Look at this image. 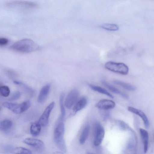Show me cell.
Wrapping results in <instances>:
<instances>
[{
    "instance_id": "1",
    "label": "cell",
    "mask_w": 154,
    "mask_h": 154,
    "mask_svg": "<svg viewBox=\"0 0 154 154\" xmlns=\"http://www.w3.org/2000/svg\"><path fill=\"white\" fill-rule=\"evenodd\" d=\"M64 120L59 119L55 125L54 132V140L57 146L63 153L66 151V147L64 139Z\"/></svg>"
},
{
    "instance_id": "2",
    "label": "cell",
    "mask_w": 154,
    "mask_h": 154,
    "mask_svg": "<svg viewBox=\"0 0 154 154\" xmlns=\"http://www.w3.org/2000/svg\"><path fill=\"white\" fill-rule=\"evenodd\" d=\"M13 49L22 53H29L39 49V46L32 40L27 38L20 40L11 47Z\"/></svg>"
},
{
    "instance_id": "3",
    "label": "cell",
    "mask_w": 154,
    "mask_h": 154,
    "mask_svg": "<svg viewBox=\"0 0 154 154\" xmlns=\"http://www.w3.org/2000/svg\"><path fill=\"white\" fill-rule=\"evenodd\" d=\"M2 105L4 107L13 113L19 114L25 112L29 108L31 105V102L28 100L20 104L5 102Z\"/></svg>"
},
{
    "instance_id": "4",
    "label": "cell",
    "mask_w": 154,
    "mask_h": 154,
    "mask_svg": "<svg viewBox=\"0 0 154 154\" xmlns=\"http://www.w3.org/2000/svg\"><path fill=\"white\" fill-rule=\"evenodd\" d=\"M105 67L109 70L123 75H127L129 71L128 66L122 63L108 61L105 63Z\"/></svg>"
},
{
    "instance_id": "5",
    "label": "cell",
    "mask_w": 154,
    "mask_h": 154,
    "mask_svg": "<svg viewBox=\"0 0 154 154\" xmlns=\"http://www.w3.org/2000/svg\"><path fill=\"white\" fill-rule=\"evenodd\" d=\"M105 135V130L103 127L100 123H97L94 129V144L95 146L100 144L103 140Z\"/></svg>"
},
{
    "instance_id": "6",
    "label": "cell",
    "mask_w": 154,
    "mask_h": 154,
    "mask_svg": "<svg viewBox=\"0 0 154 154\" xmlns=\"http://www.w3.org/2000/svg\"><path fill=\"white\" fill-rule=\"evenodd\" d=\"M54 102L51 103L46 108L39 119L38 122L41 126L45 127L48 125L50 115L54 106Z\"/></svg>"
},
{
    "instance_id": "7",
    "label": "cell",
    "mask_w": 154,
    "mask_h": 154,
    "mask_svg": "<svg viewBox=\"0 0 154 154\" xmlns=\"http://www.w3.org/2000/svg\"><path fill=\"white\" fill-rule=\"evenodd\" d=\"M23 142L34 148L38 152H42L45 149V145L42 140L35 138H26L23 140Z\"/></svg>"
},
{
    "instance_id": "8",
    "label": "cell",
    "mask_w": 154,
    "mask_h": 154,
    "mask_svg": "<svg viewBox=\"0 0 154 154\" xmlns=\"http://www.w3.org/2000/svg\"><path fill=\"white\" fill-rule=\"evenodd\" d=\"M79 95L78 91L76 89L72 90L67 95L65 101V105L68 109H70L75 103Z\"/></svg>"
},
{
    "instance_id": "9",
    "label": "cell",
    "mask_w": 154,
    "mask_h": 154,
    "mask_svg": "<svg viewBox=\"0 0 154 154\" xmlns=\"http://www.w3.org/2000/svg\"><path fill=\"white\" fill-rule=\"evenodd\" d=\"M116 103L112 100L108 99H102L99 101L95 106L98 109L107 110L113 108L115 106Z\"/></svg>"
},
{
    "instance_id": "10",
    "label": "cell",
    "mask_w": 154,
    "mask_h": 154,
    "mask_svg": "<svg viewBox=\"0 0 154 154\" xmlns=\"http://www.w3.org/2000/svg\"><path fill=\"white\" fill-rule=\"evenodd\" d=\"M128 110L130 112L140 116L143 121L145 127L146 128H149V122L147 117L143 112L140 109L131 106L128 107Z\"/></svg>"
},
{
    "instance_id": "11",
    "label": "cell",
    "mask_w": 154,
    "mask_h": 154,
    "mask_svg": "<svg viewBox=\"0 0 154 154\" xmlns=\"http://www.w3.org/2000/svg\"><path fill=\"white\" fill-rule=\"evenodd\" d=\"M51 85L47 84L41 89L38 98V101L40 103H42L46 99L49 92Z\"/></svg>"
},
{
    "instance_id": "12",
    "label": "cell",
    "mask_w": 154,
    "mask_h": 154,
    "mask_svg": "<svg viewBox=\"0 0 154 154\" xmlns=\"http://www.w3.org/2000/svg\"><path fill=\"white\" fill-rule=\"evenodd\" d=\"M140 131L143 144L144 151L145 153H146L147 152L148 149V133L146 130L143 128H140Z\"/></svg>"
},
{
    "instance_id": "13",
    "label": "cell",
    "mask_w": 154,
    "mask_h": 154,
    "mask_svg": "<svg viewBox=\"0 0 154 154\" xmlns=\"http://www.w3.org/2000/svg\"><path fill=\"white\" fill-rule=\"evenodd\" d=\"M101 82L103 85L112 92L117 94H119L124 97L126 98L128 97V96L126 94L122 92L118 89L110 85L105 81L102 80L101 81Z\"/></svg>"
},
{
    "instance_id": "14",
    "label": "cell",
    "mask_w": 154,
    "mask_h": 154,
    "mask_svg": "<svg viewBox=\"0 0 154 154\" xmlns=\"http://www.w3.org/2000/svg\"><path fill=\"white\" fill-rule=\"evenodd\" d=\"M113 82L114 84L128 91H134L136 89V87L134 86L121 81L116 80L113 81Z\"/></svg>"
},
{
    "instance_id": "15",
    "label": "cell",
    "mask_w": 154,
    "mask_h": 154,
    "mask_svg": "<svg viewBox=\"0 0 154 154\" xmlns=\"http://www.w3.org/2000/svg\"><path fill=\"white\" fill-rule=\"evenodd\" d=\"M41 129V125L38 122L32 124L30 127V132L33 136H36L40 134Z\"/></svg>"
},
{
    "instance_id": "16",
    "label": "cell",
    "mask_w": 154,
    "mask_h": 154,
    "mask_svg": "<svg viewBox=\"0 0 154 154\" xmlns=\"http://www.w3.org/2000/svg\"><path fill=\"white\" fill-rule=\"evenodd\" d=\"M87 103V100L85 98H82L79 100L75 104L73 109V111L76 113L81 110L86 106Z\"/></svg>"
},
{
    "instance_id": "17",
    "label": "cell",
    "mask_w": 154,
    "mask_h": 154,
    "mask_svg": "<svg viewBox=\"0 0 154 154\" xmlns=\"http://www.w3.org/2000/svg\"><path fill=\"white\" fill-rule=\"evenodd\" d=\"M90 128L89 125H87L83 130L79 139V142L80 144H83L85 143L88 136Z\"/></svg>"
},
{
    "instance_id": "18",
    "label": "cell",
    "mask_w": 154,
    "mask_h": 154,
    "mask_svg": "<svg viewBox=\"0 0 154 154\" xmlns=\"http://www.w3.org/2000/svg\"><path fill=\"white\" fill-rule=\"evenodd\" d=\"M8 5L9 6L13 5H20L22 7L23 6H25L26 7H32L35 6V5L34 3L24 1H16L12 2H10L8 4Z\"/></svg>"
},
{
    "instance_id": "19",
    "label": "cell",
    "mask_w": 154,
    "mask_h": 154,
    "mask_svg": "<svg viewBox=\"0 0 154 154\" xmlns=\"http://www.w3.org/2000/svg\"><path fill=\"white\" fill-rule=\"evenodd\" d=\"M90 88L93 90L106 95L110 98H113L114 97L110 93L104 88L97 86L89 85Z\"/></svg>"
},
{
    "instance_id": "20",
    "label": "cell",
    "mask_w": 154,
    "mask_h": 154,
    "mask_svg": "<svg viewBox=\"0 0 154 154\" xmlns=\"http://www.w3.org/2000/svg\"><path fill=\"white\" fill-rule=\"evenodd\" d=\"M12 122L10 120L5 119L0 122V130L5 131L10 128L12 126Z\"/></svg>"
},
{
    "instance_id": "21",
    "label": "cell",
    "mask_w": 154,
    "mask_h": 154,
    "mask_svg": "<svg viewBox=\"0 0 154 154\" xmlns=\"http://www.w3.org/2000/svg\"><path fill=\"white\" fill-rule=\"evenodd\" d=\"M102 28L110 31H116L119 29L118 25L115 24L105 23L101 25Z\"/></svg>"
},
{
    "instance_id": "22",
    "label": "cell",
    "mask_w": 154,
    "mask_h": 154,
    "mask_svg": "<svg viewBox=\"0 0 154 154\" xmlns=\"http://www.w3.org/2000/svg\"><path fill=\"white\" fill-rule=\"evenodd\" d=\"M64 94L62 93L60 98V105L61 111V115L59 118L64 119L65 115V110L63 105V98Z\"/></svg>"
},
{
    "instance_id": "23",
    "label": "cell",
    "mask_w": 154,
    "mask_h": 154,
    "mask_svg": "<svg viewBox=\"0 0 154 154\" xmlns=\"http://www.w3.org/2000/svg\"><path fill=\"white\" fill-rule=\"evenodd\" d=\"M13 152L15 154H31L32 153L31 151L29 149L21 147H16L14 149Z\"/></svg>"
},
{
    "instance_id": "24",
    "label": "cell",
    "mask_w": 154,
    "mask_h": 154,
    "mask_svg": "<svg viewBox=\"0 0 154 154\" xmlns=\"http://www.w3.org/2000/svg\"><path fill=\"white\" fill-rule=\"evenodd\" d=\"M10 92V89L8 86L3 85L0 87V94L2 96L5 97H8Z\"/></svg>"
},
{
    "instance_id": "25",
    "label": "cell",
    "mask_w": 154,
    "mask_h": 154,
    "mask_svg": "<svg viewBox=\"0 0 154 154\" xmlns=\"http://www.w3.org/2000/svg\"><path fill=\"white\" fill-rule=\"evenodd\" d=\"M21 96V93L19 91L14 92L9 99L10 100H14L18 99Z\"/></svg>"
},
{
    "instance_id": "26",
    "label": "cell",
    "mask_w": 154,
    "mask_h": 154,
    "mask_svg": "<svg viewBox=\"0 0 154 154\" xmlns=\"http://www.w3.org/2000/svg\"><path fill=\"white\" fill-rule=\"evenodd\" d=\"M8 42V39L4 38H0V46H4L7 45Z\"/></svg>"
},
{
    "instance_id": "27",
    "label": "cell",
    "mask_w": 154,
    "mask_h": 154,
    "mask_svg": "<svg viewBox=\"0 0 154 154\" xmlns=\"http://www.w3.org/2000/svg\"><path fill=\"white\" fill-rule=\"evenodd\" d=\"M14 83L15 84H17V85L20 84L21 83V82H19L18 81H14Z\"/></svg>"
}]
</instances>
